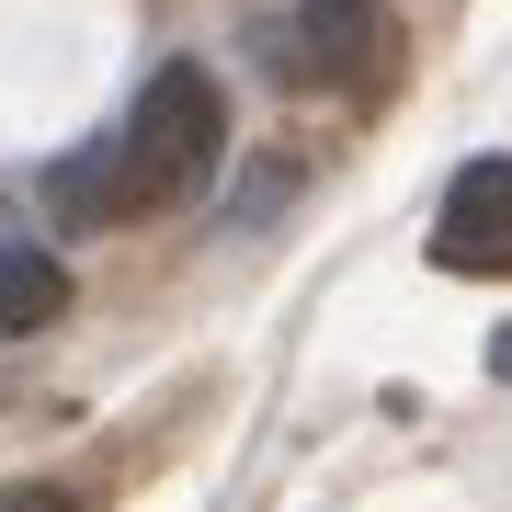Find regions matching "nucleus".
I'll list each match as a JSON object with an SVG mask.
<instances>
[{
    "mask_svg": "<svg viewBox=\"0 0 512 512\" xmlns=\"http://www.w3.org/2000/svg\"><path fill=\"white\" fill-rule=\"evenodd\" d=\"M228 148V92L205 80V57H171V69H148L137 114L114 137H92L69 171H57V217L69 228H103V217H160V205H183L205 171H217Z\"/></svg>",
    "mask_w": 512,
    "mask_h": 512,
    "instance_id": "f257e3e1",
    "label": "nucleus"
},
{
    "mask_svg": "<svg viewBox=\"0 0 512 512\" xmlns=\"http://www.w3.org/2000/svg\"><path fill=\"white\" fill-rule=\"evenodd\" d=\"M296 80H330V92H387L399 80V23L387 0H296Z\"/></svg>",
    "mask_w": 512,
    "mask_h": 512,
    "instance_id": "f03ea898",
    "label": "nucleus"
},
{
    "mask_svg": "<svg viewBox=\"0 0 512 512\" xmlns=\"http://www.w3.org/2000/svg\"><path fill=\"white\" fill-rule=\"evenodd\" d=\"M433 262L444 274H501L512 262V160H467L456 194L433 217Z\"/></svg>",
    "mask_w": 512,
    "mask_h": 512,
    "instance_id": "7ed1b4c3",
    "label": "nucleus"
},
{
    "mask_svg": "<svg viewBox=\"0 0 512 512\" xmlns=\"http://www.w3.org/2000/svg\"><path fill=\"white\" fill-rule=\"evenodd\" d=\"M57 308H69V274H57V251H35V239H0V342L46 330Z\"/></svg>",
    "mask_w": 512,
    "mask_h": 512,
    "instance_id": "20e7f679",
    "label": "nucleus"
},
{
    "mask_svg": "<svg viewBox=\"0 0 512 512\" xmlns=\"http://www.w3.org/2000/svg\"><path fill=\"white\" fill-rule=\"evenodd\" d=\"M0 512H80V490H46V478H12V490H0Z\"/></svg>",
    "mask_w": 512,
    "mask_h": 512,
    "instance_id": "39448f33",
    "label": "nucleus"
},
{
    "mask_svg": "<svg viewBox=\"0 0 512 512\" xmlns=\"http://www.w3.org/2000/svg\"><path fill=\"white\" fill-rule=\"evenodd\" d=\"M501 376H512V330H501Z\"/></svg>",
    "mask_w": 512,
    "mask_h": 512,
    "instance_id": "423d86ee",
    "label": "nucleus"
}]
</instances>
